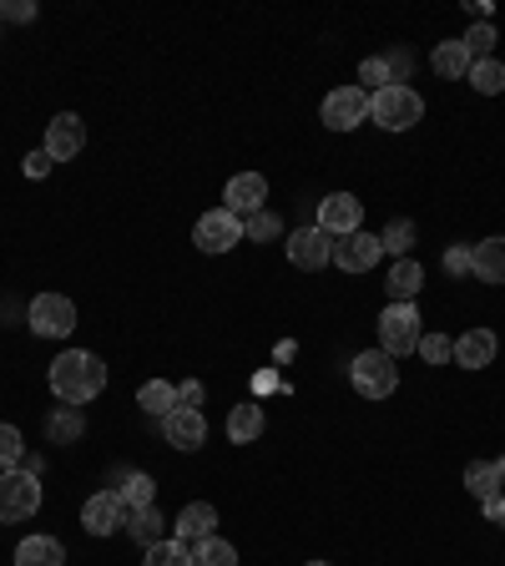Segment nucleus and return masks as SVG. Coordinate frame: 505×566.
<instances>
[{
	"instance_id": "1",
	"label": "nucleus",
	"mask_w": 505,
	"mask_h": 566,
	"mask_svg": "<svg viewBox=\"0 0 505 566\" xmlns=\"http://www.w3.org/2000/svg\"><path fill=\"white\" fill-rule=\"evenodd\" d=\"M106 389V365L92 349H66L61 359H51V395L61 405H92Z\"/></svg>"
},
{
	"instance_id": "2",
	"label": "nucleus",
	"mask_w": 505,
	"mask_h": 566,
	"mask_svg": "<svg viewBox=\"0 0 505 566\" xmlns=\"http://www.w3.org/2000/svg\"><path fill=\"white\" fill-rule=\"evenodd\" d=\"M349 379H354V389H359L365 400H389V395L400 389V369H394V359H389L385 349H365V354H354Z\"/></svg>"
},
{
	"instance_id": "3",
	"label": "nucleus",
	"mask_w": 505,
	"mask_h": 566,
	"mask_svg": "<svg viewBox=\"0 0 505 566\" xmlns=\"http://www.w3.org/2000/svg\"><path fill=\"white\" fill-rule=\"evenodd\" d=\"M35 511H41V475L21 471V465L0 475V526L31 521Z\"/></svg>"
},
{
	"instance_id": "4",
	"label": "nucleus",
	"mask_w": 505,
	"mask_h": 566,
	"mask_svg": "<svg viewBox=\"0 0 505 566\" xmlns=\"http://www.w3.org/2000/svg\"><path fill=\"white\" fill-rule=\"evenodd\" d=\"M369 117L385 132H410L414 122L424 117V96L414 92V86H385V92H375V102H369Z\"/></svg>"
},
{
	"instance_id": "5",
	"label": "nucleus",
	"mask_w": 505,
	"mask_h": 566,
	"mask_svg": "<svg viewBox=\"0 0 505 566\" xmlns=\"http://www.w3.org/2000/svg\"><path fill=\"white\" fill-rule=\"evenodd\" d=\"M420 339H424V329H420V308L414 304H389L385 314H379V349H385L389 359L414 354Z\"/></svg>"
},
{
	"instance_id": "6",
	"label": "nucleus",
	"mask_w": 505,
	"mask_h": 566,
	"mask_svg": "<svg viewBox=\"0 0 505 566\" xmlns=\"http://www.w3.org/2000/svg\"><path fill=\"white\" fill-rule=\"evenodd\" d=\"M369 102H375V92L369 86H339V92L324 96V127L329 132H354L359 122H369Z\"/></svg>"
},
{
	"instance_id": "7",
	"label": "nucleus",
	"mask_w": 505,
	"mask_h": 566,
	"mask_svg": "<svg viewBox=\"0 0 505 566\" xmlns=\"http://www.w3.org/2000/svg\"><path fill=\"white\" fill-rule=\"evenodd\" d=\"M283 248H288V263H294V269H304V273H318V269H329V263H334V238L324 233L318 223L294 228Z\"/></svg>"
},
{
	"instance_id": "8",
	"label": "nucleus",
	"mask_w": 505,
	"mask_h": 566,
	"mask_svg": "<svg viewBox=\"0 0 505 566\" xmlns=\"http://www.w3.org/2000/svg\"><path fill=\"white\" fill-rule=\"evenodd\" d=\"M31 329L41 339H66L76 329V304L66 294H35L31 298Z\"/></svg>"
},
{
	"instance_id": "9",
	"label": "nucleus",
	"mask_w": 505,
	"mask_h": 566,
	"mask_svg": "<svg viewBox=\"0 0 505 566\" xmlns=\"http://www.w3.org/2000/svg\"><path fill=\"white\" fill-rule=\"evenodd\" d=\"M192 243H198L202 253H228V248L243 243V218H233L228 208L202 212L198 228H192Z\"/></svg>"
},
{
	"instance_id": "10",
	"label": "nucleus",
	"mask_w": 505,
	"mask_h": 566,
	"mask_svg": "<svg viewBox=\"0 0 505 566\" xmlns=\"http://www.w3.org/2000/svg\"><path fill=\"white\" fill-rule=\"evenodd\" d=\"M385 259V243H379L375 233H344V238H334V269H344V273H369L375 263Z\"/></svg>"
},
{
	"instance_id": "11",
	"label": "nucleus",
	"mask_w": 505,
	"mask_h": 566,
	"mask_svg": "<svg viewBox=\"0 0 505 566\" xmlns=\"http://www.w3.org/2000/svg\"><path fill=\"white\" fill-rule=\"evenodd\" d=\"M318 228L329 238L359 233V228H365V202L354 198V192H329V198L318 202Z\"/></svg>"
},
{
	"instance_id": "12",
	"label": "nucleus",
	"mask_w": 505,
	"mask_h": 566,
	"mask_svg": "<svg viewBox=\"0 0 505 566\" xmlns=\"http://www.w3.org/2000/svg\"><path fill=\"white\" fill-rule=\"evenodd\" d=\"M263 202H269V177L263 172H238L223 192V208L233 212V218H253Z\"/></svg>"
},
{
	"instance_id": "13",
	"label": "nucleus",
	"mask_w": 505,
	"mask_h": 566,
	"mask_svg": "<svg viewBox=\"0 0 505 566\" xmlns=\"http://www.w3.org/2000/svg\"><path fill=\"white\" fill-rule=\"evenodd\" d=\"M82 526L92 531V536H112V531L127 526V506H122L117 491H96L92 501L82 506Z\"/></svg>"
},
{
	"instance_id": "14",
	"label": "nucleus",
	"mask_w": 505,
	"mask_h": 566,
	"mask_svg": "<svg viewBox=\"0 0 505 566\" xmlns=\"http://www.w3.org/2000/svg\"><path fill=\"white\" fill-rule=\"evenodd\" d=\"M86 147V127H82V117L76 112H61V117H51V127H46V153H51V163H71V157Z\"/></svg>"
},
{
	"instance_id": "15",
	"label": "nucleus",
	"mask_w": 505,
	"mask_h": 566,
	"mask_svg": "<svg viewBox=\"0 0 505 566\" xmlns=\"http://www.w3.org/2000/svg\"><path fill=\"white\" fill-rule=\"evenodd\" d=\"M162 436L172 450H198L202 440H208V420H202V410H182V405H177L162 420Z\"/></svg>"
},
{
	"instance_id": "16",
	"label": "nucleus",
	"mask_w": 505,
	"mask_h": 566,
	"mask_svg": "<svg viewBox=\"0 0 505 566\" xmlns=\"http://www.w3.org/2000/svg\"><path fill=\"white\" fill-rule=\"evenodd\" d=\"M212 526H218V511H212V501H192V506H182L172 536H177V542H188V546H198V542H208V536H218Z\"/></svg>"
},
{
	"instance_id": "17",
	"label": "nucleus",
	"mask_w": 505,
	"mask_h": 566,
	"mask_svg": "<svg viewBox=\"0 0 505 566\" xmlns=\"http://www.w3.org/2000/svg\"><path fill=\"white\" fill-rule=\"evenodd\" d=\"M495 349H501V339H495V329H471L455 339V365L460 369H485L495 365Z\"/></svg>"
},
{
	"instance_id": "18",
	"label": "nucleus",
	"mask_w": 505,
	"mask_h": 566,
	"mask_svg": "<svg viewBox=\"0 0 505 566\" xmlns=\"http://www.w3.org/2000/svg\"><path fill=\"white\" fill-rule=\"evenodd\" d=\"M471 273L481 283H505V238H485V243L471 248Z\"/></svg>"
},
{
	"instance_id": "19",
	"label": "nucleus",
	"mask_w": 505,
	"mask_h": 566,
	"mask_svg": "<svg viewBox=\"0 0 505 566\" xmlns=\"http://www.w3.org/2000/svg\"><path fill=\"white\" fill-rule=\"evenodd\" d=\"M15 566H66V546L56 536H25L15 546Z\"/></svg>"
},
{
	"instance_id": "20",
	"label": "nucleus",
	"mask_w": 505,
	"mask_h": 566,
	"mask_svg": "<svg viewBox=\"0 0 505 566\" xmlns=\"http://www.w3.org/2000/svg\"><path fill=\"white\" fill-rule=\"evenodd\" d=\"M259 436H263V405L259 400L233 405V415H228V440H233V446H253Z\"/></svg>"
},
{
	"instance_id": "21",
	"label": "nucleus",
	"mask_w": 505,
	"mask_h": 566,
	"mask_svg": "<svg viewBox=\"0 0 505 566\" xmlns=\"http://www.w3.org/2000/svg\"><path fill=\"white\" fill-rule=\"evenodd\" d=\"M122 531H131V542H137V546H157V542H167V521H162V511H157V506L127 511V526H122Z\"/></svg>"
},
{
	"instance_id": "22",
	"label": "nucleus",
	"mask_w": 505,
	"mask_h": 566,
	"mask_svg": "<svg viewBox=\"0 0 505 566\" xmlns=\"http://www.w3.org/2000/svg\"><path fill=\"white\" fill-rule=\"evenodd\" d=\"M82 430H86L82 405H61L56 415H46V436H51V446H76V440H82Z\"/></svg>"
},
{
	"instance_id": "23",
	"label": "nucleus",
	"mask_w": 505,
	"mask_h": 566,
	"mask_svg": "<svg viewBox=\"0 0 505 566\" xmlns=\"http://www.w3.org/2000/svg\"><path fill=\"white\" fill-rule=\"evenodd\" d=\"M471 51H465V41H440L435 56H430V66L445 76V82H455V76H471Z\"/></svg>"
},
{
	"instance_id": "24",
	"label": "nucleus",
	"mask_w": 505,
	"mask_h": 566,
	"mask_svg": "<svg viewBox=\"0 0 505 566\" xmlns=\"http://www.w3.org/2000/svg\"><path fill=\"white\" fill-rule=\"evenodd\" d=\"M420 283H424L420 263H414V259H394V269H389V294H394V304H414Z\"/></svg>"
},
{
	"instance_id": "25",
	"label": "nucleus",
	"mask_w": 505,
	"mask_h": 566,
	"mask_svg": "<svg viewBox=\"0 0 505 566\" xmlns=\"http://www.w3.org/2000/svg\"><path fill=\"white\" fill-rule=\"evenodd\" d=\"M137 405L147 415H157V420H167V415L177 410V389L167 385V379H147V385L137 389Z\"/></svg>"
},
{
	"instance_id": "26",
	"label": "nucleus",
	"mask_w": 505,
	"mask_h": 566,
	"mask_svg": "<svg viewBox=\"0 0 505 566\" xmlns=\"http://www.w3.org/2000/svg\"><path fill=\"white\" fill-rule=\"evenodd\" d=\"M465 485H471V495H481V501L501 495V471H495V460H471V465H465Z\"/></svg>"
},
{
	"instance_id": "27",
	"label": "nucleus",
	"mask_w": 505,
	"mask_h": 566,
	"mask_svg": "<svg viewBox=\"0 0 505 566\" xmlns=\"http://www.w3.org/2000/svg\"><path fill=\"white\" fill-rule=\"evenodd\" d=\"M192 566H238V546L223 536H208V542L192 546Z\"/></svg>"
},
{
	"instance_id": "28",
	"label": "nucleus",
	"mask_w": 505,
	"mask_h": 566,
	"mask_svg": "<svg viewBox=\"0 0 505 566\" xmlns=\"http://www.w3.org/2000/svg\"><path fill=\"white\" fill-rule=\"evenodd\" d=\"M471 86H475V92H485V96H501L505 92V66L495 56L471 61Z\"/></svg>"
},
{
	"instance_id": "29",
	"label": "nucleus",
	"mask_w": 505,
	"mask_h": 566,
	"mask_svg": "<svg viewBox=\"0 0 505 566\" xmlns=\"http://www.w3.org/2000/svg\"><path fill=\"white\" fill-rule=\"evenodd\" d=\"M141 566H192V546L177 542V536H167V542L147 546V562Z\"/></svg>"
},
{
	"instance_id": "30",
	"label": "nucleus",
	"mask_w": 505,
	"mask_h": 566,
	"mask_svg": "<svg viewBox=\"0 0 505 566\" xmlns=\"http://www.w3.org/2000/svg\"><path fill=\"white\" fill-rule=\"evenodd\" d=\"M122 506L127 511H141V506H152V495H157V485H152V475H127V481H122Z\"/></svg>"
},
{
	"instance_id": "31",
	"label": "nucleus",
	"mask_w": 505,
	"mask_h": 566,
	"mask_svg": "<svg viewBox=\"0 0 505 566\" xmlns=\"http://www.w3.org/2000/svg\"><path fill=\"white\" fill-rule=\"evenodd\" d=\"M379 243H385V253H394V259H410V248H414V223L410 218H394V223L379 233Z\"/></svg>"
},
{
	"instance_id": "32",
	"label": "nucleus",
	"mask_w": 505,
	"mask_h": 566,
	"mask_svg": "<svg viewBox=\"0 0 505 566\" xmlns=\"http://www.w3.org/2000/svg\"><path fill=\"white\" fill-rule=\"evenodd\" d=\"M283 223H278V212L259 208L253 218H243V238H253V243H269V238H278Z\"/></svg>"
},
{
	"instance_id": "33",
	"label": "nucleus",
	"mask_w": 505,
	"mask_h": 566,
	"mask_svg": "<svg viewBox=\"0 0 505 566\" xmlns=\"http://www.w3.org/2000/svg\"><path fill=\"white\" fill-rule=\"evenodd\" d=\"M420 359L424 365H450V359H455V339H450V334H424Z\"/></svg>"
},
{
	"instance_id": "34",
	"label": "nucleus",
	"mask_w": 505,
	"mask_h": 566,
	"mask_svg": "<svg viewBox=\"0 0 505 566\" xmlns=\"http://www.w3.org/2000/svg\"><path fill=\"white\" fill-rule=\"evenodd\" d=\"M21 455H25L21 430H15V424H0V471H15V465H21Z\"/></svg>"
},
{
	"instance_id": "35",
	"label": "nucleus",
	"mask_w": 505,
	"mask_h": 566,
	"mask_svg": "<svg viewBox=\"0 0 505 566\" xmlns=\"http://www.w3.org/2000/svg\"><path fill=\"white\" fill-rule=\"evenodd\" d=\"M460 41H465V51H471L475 61H485V56L495 51V25H491V21H475L471 31L460 35Z\"/></svg>"
},
{
	"instance_id": "36",
	"label": "nucleus",
	"mask_w": 505,
	"mask_h": 566,
	"mask_svg": "<svg viewBox=\"0 0 505 566\" xmlns=\"http://www.w3.org/2000/svg\"><path fill=\"white\" fill-rule=\"evenodd\" d=\"M359 82H369L375 92H385V86H394V71H389L385 56H369L365 66H359Z\"/></svg>"
},
{
	"instance_id": "37",
	"label": "nucleus",
	"mask_w": 505,
	"mask_h": 566,
	"mask_svg": "<svg viewBox=\"0 0 505 566\" xmlns=\"http://www.w3.org/2000/svg\"><path fill=\"white\" fill-rule=\"evenodd\" d=\"M445 273H450V279H460V273H471V248H465V243L450 248V253H445Z\"/></svg>"
},
{
	"instance_id": "38",
	"label": "nucleus",
	"mask_w": 505,
	"mask_h": 566,
	"mask_svg": "<svg viewBox=\"0 0 505 566\" xmlns=\"http://www.w3.org/2000/svg\"><path fill=\"white\" fill-rule=\"evenodd\" d=\"M177 405H182V410H198V405H202V385H198V379L177 385Z\"/></svg>"
},
{
	"instance_id": "39",
	"label": "nucleus",
	"mask_w": 505,
	"mask_h": 566,
	"mask_svg": "<svg viewBox=\"0 0 505 566\" xmlns=\"http://www.w3.org/2000/svg\"><path fill=\"white\" fill-rule=\"evenodd\" d=\"M31 15H35L31 0H15V6L6 0V6H0V21H31Z\"/></svg>"
},
{
	"instance_id": "40",
	"label": "nucleus",
	"mask_w": 505,
	"mask_h": 566,
	"mask_svg": "<svg viewBox=\"0 0 505 566\" xmlns=\"http://www.w3.org/2000/svg\"><path fill=\"white\" fill-rule=\"evenodd\" d=\"M389 71H394V86H404V71H410V51H389Z\"/></svg>"
},
{
	"instance_id": "41",
	"label": "nucleus",
	"mask_w": 505,
	"mask_h": 566,
	"mask_svg": "<svg viewBox=\"0 0 505 566\" xmlns=\"http://www.w3.org/2000/svg\"><path fill=\"white\" fill-rule=\"evenodd\" d=\"M25 172H31V177H46V172H51V153H46V147L25 157Z\"/></svg>"
},
{
	"instance_id": "42",
	"label": "nucleus",
	"mask_w": 505,
	"mask_h": 566,
	"mask_svg": "<svg viewBox=\"0 0 505 566\" xmlns=\"http://www.w3.org/2000/svg\"><path fill=\"white\" fill-rule=\"evenodd\" d=\"M481 506H485V516H491L495 526L505 531V491H501V495H491V501H481Z\"/></svg>"
},
{
	"instance_id": "43",
	"label": "nucleus",
	"mask_w": 505,
	"mask_h": 566,
	"mask_svg": "<svg viewBox=\"0 0 505 566\" xmlns=\"http://www.w3.org/2000/svg\"><path fill=\"white\" fill-rule=\"evenodd\" d=\"M308 566H329V562H308Z\"/></svg>"
}]
</instances>
